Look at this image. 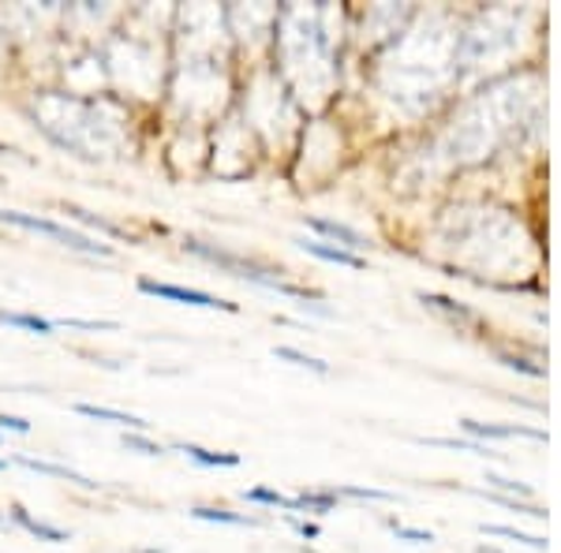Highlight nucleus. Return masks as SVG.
Instances as JSON below:
<instances>
[{"instance_id": "4468645a", "label": "nucleus", "mask_w": 561, "mask_h": 553, "mask_svg": "<svg viewBox=\"0 0 561 553\" xmlns=\"http://www.w3.org/2000/svg\"><path fill=\"white\" fill-rule=\"evenodd\" d=\"M274 359H285V362H293V367H300V370H314V375H330V362L307 356V352L293 348V344H280V348H274Z\"/></svg>"}, {"instance_id": "a878e982", "label": "nucleus", "mask_w": 561, "mask_h": 553, "mask_svg": "<svg viewBox=\"0 0 561 553\" xmlns=\"http://www.w3.org/2000/svg\"><path fill=\"white\" fill-rule=\"evenodd\" d=\"M31 434V419H23V415H8L0 412V434Z\"/></svg>"}, {"instance_id": "c756f323", "label": "nucleus", "mask_w": 561, "mask_h": 553, "mask_svg": "<svg viewBox=\"0 0 561 553\" xmlns=\"http://www.w3.org/2000/svg\"><path fill=\"white\" fill-rule=\"evenodd\" d=\"M0 471H8V460H0Z\"/></svg>"}, {"instance_id": "dca6fc26", "label": "nucleus", "mask_w": 561, "mask_h": 553, "mask_svg": "<svg viewBox=\"0 0 561 553\" xmlns=\"http://www.w3.org/2000/svg\"><path fill=\"white\" fill-rule=\"evenodd\" d=\"M243 502H251V505H270V509L293 512V497H285L280 489H270V486H251V489H243Z\"/></svg>"}, {"instance_id": "20e7f679", "label": "nucleus", "mask_w": 561, "mask_h": 553, "mask_svg": "<svg viewBox=\"0 0 561 553\" xmlns=\"http://www.w3.org/2000/svg\"><path fill=\"white\" fill-rule=\"evenodd\" d=\"M71 412L83 415V419H94V423H108V426H121L124 434H150V423L142 415H131V412H121V407H105V404H87V401H76Z\"/></svg>"}, {"instance_id": "f03ea898", "label": "nucleus", "mask_w": 561, "mask_h": 553, "mask_svg": "<svg viewBox=\"0 0 561 553\" xmlns=\"http://www.w3.org/2000/svg\"><path fill=\"white\" fill-rule=\"evenodd\" d=\"M0 224H12V229H23V232H38L45 240L60 243L68 251H79V255H90V258H113V247L94 235L79 232V229H68V224L53 221V217H38V214H23V210H4L0 206Z\"/></svg>"}, {"instance_id": "f8f14e48", "label": "nucleus", "mask_w": 561, "mask_h": 553, "mask_svg": "<svg viewBox=\"0 0 561 553\" xmlns=\"http://www.w3.org/2000/svg\"><path fill=\"white\" fill-rule=\"evenodd\" d=\"M341 497L333 494L330 486H319V489H300V494L293 497V516L296 512H314V516H325L337 509Z\"/></svg>"}, {"instance_id": "5701e85b", "label": "nucleus", "mask_w": 561, "mask_h": 553, "mask_svg": "<svg viewBox=\"0 0 561 553\" xmlns=\"http://www.w3.org/2000/svg\"><path fill=\"white\" fill-rule=\"evenodd\" d=\"M389 531H393L397 539L412 542V546H431V542H434V531H423V528H404V523H397V520H389Z\"/></svg>"}, {"instance_id": "1a4fd4ad", "label": "nucleus", "mask_w": 561, "mask_h": 553, "mask_svg": "<svg viewBox=\"0 0 561 553\" xmlns=\"http://www.w3.org/2000/svg\"><path fill=\"white\" fill-rule=\"evenodd\" d=\"M176 452H184L192 464L206 468V471H217V468H240L243 457L240 452H217V449H206V446H195V441H176Z\"/></svg>"}, {"instance_id": "9d476101", "label": "nucleus", "mask_w": 561, "mask_h": 553, "mask_svg": "<svg viewBox=\"0 0 561 553\" xmlns=\"http://www.w3.org/2000/svg\"><path fill=\"white\" fill-rule=\"evenodd\" d=\"M468 434L476 438H536L547 441V430H536V426H494V423H479V419H460Z\"/></svg>"}, {"instance_id": "393cba45", "label": "nucleus", "mask_w": 561, "mask_h": 553, "mask_svg": "<svg viewBox=\"0 0 561 553\" xmlns=\"http://www.w3.org/2000/svg\"><path fill=\"white\" fill-rule=\"evenodd\" d=\"M486 483H491L494 489H505V494H517V497H531V486L524 483H513V479H502V475H486Z\"/></svg>"}, {"instance_id": "f257e3e1", "label": "nucleus", "mask_w": 561, "mask_h": 553, "mask_svg": "<svg viewBox=\"0 0 561 553\" xmlns=\"http://www.w3.org/2000/svg\"><path fill=\"white\" fill-rule=\"evenodd\" d=\"M184 251L203 262H214L217 269H225V274L240 277V280H251V285L259 288H270V292H280L288 299H322L319 292H311V288H300V285H288L285 277H280V269H270L262 266L255 258H243V255H232V251H221L214 247V243H203V240H184Z\"/></svg>"}, {"instance_id": "7c9ffc66", "label": "nucleus", "mask_w": 561, "mask_h": 553, "mask_svg": "<svg viewBox=\"0 0 561 553\" xmlns=\"http://www.w3.org/2000/svg\"><path fill=\"white\" fill-rule=\"evenodd\" d=\"M0 153H12V150H8V147H4V142H0Z\"/></svg>"}, {"instance_id": "412c9836", "label": "nucleus", "mask_w": 561, "mask_h": 553, "mask_svg": "<svg viewBox=\"0 0 561 553\" xmlns=\"http://www.w3.org/2000/svg\"><path fill=\"white\" fill-rule=\"evenodd\" d=\"M479 531H483V534H502V539H517V542H524V546H531V550H547V539L524 534L517 528H502V523H479Z\"/></svg>"}, {"instance_id": "2eb2a0df", "label": "nucleus", "mask_w": 561, "mask_h": 553, "mask_svg": "<svg viewBox=\"0 0 561 553\" xmlns=\"http://www.w3.org/2000/svg\"><path fill=\"white\" fill-rule=\"evenodd\" d=\"M420 303L423 307H431V311H442V314H449V319H476V311L472 307H465V303H457V299H449V296H434V292H420Z\"/></svg>"}, {"instance_id": "4be33fe9", "label": "nucleus", "mask_w": 561, "mask_h": 553, "mask_svg": "<svg viewBox=\"0 0 561 553\" xmlns=\"http://www.w3.org/2000/svg\"><path fill=\"white\" fill-rule=\"evenodd\" d=\"M423 446H442V449H460L472 452V457H497L491 446H479V441H457V438H420Z\"/></svg>"}, {"instance_id": "c85d7f7f", "label": "nucleus", "mask_w": 561, "mask_h": 553, "mask_svg": "<svg viewBox=\"0 0 561 553\" xmlns=\"http://www.w3.org/2000/svg\"><path fill=\"white\" fill-rule=\"evenodd\" d=\"M476 553H497V550H491V546H479Z\"/></svg>"}, {"instance_id": "0eeeda50", "label": "nucleus", "mask_w": 561, "mask_h": 553, "mask_svg": "<svg viewBox=\"0 0 561 553\" xmlns=\"http://www.w3.org/2000/svg\"><path fill=\"white\" fill-rule=\"evenodd\" d=\"M304 224L311 232H319V235H325V240H333L337 247H345V251H364V235H359L356 229H348V224H341V221H330V217H314V214H304Z\"/></svg>"}, {"instance_id": "f3484780", "label": "nucleus", "mask_w": 561, "mask_h": 553, "mask_svg": "<svg viewBox=\"0 0 561 553\" xmlns=\"http://www.w3.org/2000/svg\"><path fill=\"white\" fill-rule=\"evenodd\" d=\"M121 446L128 452H139V457H165V452H169L161 441H153L150 434H131V430L121 438Z\"/></svg>"}, {"instance_id": "9b49d317", "label": "nucleus", "mask_w": 561, "mask_h": 553, "mask_svg": "<svg viewBox=\"0 0 561 553\" xmlns=\"http://www.w3.org/2000/svg\"><path fill=\"white\" fill-rule=\"evenodd\" d=\"M0 325L8 330H23V333H34V337H53L57 325L45 314H34V311H0Z\"/></svg>"}, {"instance_id": "423d86ee", "label": "nucleus", "mask_w": 561, "mask_h": 553, "mask_svg": "<svg viewBox=\"0 0 561 553\" xmlns=\"http://www.w3.org/2000/svg\"><path fill=\"white\" fill-rule=\"evenodd\" d=\"M8 520H12L15 528H23L26 534H34L38 542H49V546H65V542H71V531L57 528V523L38 520V516H31L23 505H12V509H8Z\"/></svg>"}, {"instance_id": "a211bd4d", "label": "nucleus", "mask_w": 561, "mask_h": 553, "mask_svg": "<svg viewBox=\"0 0 561 553\" xmlns=\"http://www.w3.org/2000/svg\"><path fill=\"white\" fill-rule=\"evenodd\" d=\"M53 325H57V330H83V333H113V330H121V325L108 322V319H53Z\"/></svg>"}, {"instance_id": "473e14b6", "label": "nucleus", "mask_w": 561, "mask_h": 553, "mask_svg": "<svg viewBox=\"0 0 561 553\" xmlns=\"http://www.w3.org/2000/svg\"><path fill=\"white\" fill-rule=\"evenodd\" d=\"M0 441H4V434H0Z\"/></svg>"}, {"instance_id": "39448f33", "label": "nucleus", "mask_w": 561, "mask_h": 553, "mask_svg": "<svg viewBox=\"0 0 561 553\" xmlns=\"http://www.w3.org/2000/svg\"><path fill=\"white\" fill-rule=\"evenodd\" d=\"M8 464H20L26 471H34V475H49V479H65V483L71 486H79V489H90V494H98L102 489V483H94V479H87L83 471H76V468H68V464H53V460H38V457H12Z\"/></svg>"}, {"instance_id": "ddd939ff", "label": "nucleus", "mask_w": 561, "mask_h": 553, "mask_svg": "<svg viewBox=\"0 0 561 553\" xmlns=\"http://www.w3.org/2000/svg\"><path fill=\"white\" fill-rule=\"evenodd\" d=\"M192 516H195V520H203V523H225V528H259V520H255V516H243V512L217 509V505H195Z\"/></svg>"}, {"instance_id": "bb28decb", "label": "nucleus", "mask_w": 561, "mask_h": 553, "mask_svg": "<svg viewBox=\"0 0 561 553\" xmlns=\"http://www.w3.org/2000/svg\"><path fill=\"white\" fill-rule=\"evenodd\" d=\"M285 520H288V528L300 534V539H319V523H307V520H300V516H293V512H288Z\"/></svg>"}, {"instance_id": "2f4dec72", "label": "nucleus", "mask_w": 561, "mask_h": 553, "mask_svg": "<svg viewBox=\"0 0 561 553\" xmlns=\"http://www.w3.org/2000/svg\"><path fill=\"white\" fill-rule=\"evenodd\" d=\"M142 553H165V550H142Z\"/></svg>"}, {"instance_id": "6e6552de", "label": "nucleus", "mask_w": 561, "mask_h": 553, "mask_svg": "<svg viewBox=\"0 0 561 553\" xmlns=\"http://www.w3.org/2000/svg\"><path fill=\"white\" fill-rule=\"evenodd\" d=\"M293 243L304 251V255H311V258L333 262V266H348V269H367V258L364 255H352V251L333 247V243H325V240H307V235H300V240H293Z\"/></svg>"}, {"instance_id": "7ed1b4c3", "label": "nucleus", "mask_w": 561, "mask_h": 553, "mask_svg": "<svg viewBox=\"0 0 561 553\" xmlns=\"http://www.w3.org/2000/svg\"><path fill=\"white\" fill-rule=\"evenodd\" d=\"M139 292L165 299V303H184V307H203V311H225L237 314L240 303H229V299L203 292V288H187V285H173V280H153V277H139Z\"/></svg>"}, {"instance_id": "aec40b11", "label": "nucleus", "mask_w": 561, "mask_h": 553, "mask_svg": "<svg viewBox=\"0 0 561 553\" xmlns=\"http://www.w3.org/2000/svg\"><path fill=\"white\" fill-rule=\"evenodd\" d=\"M337 497H359V502H397V494L389 489H378V486H330Z\"/></svg>"}, {"instance_id": "6ab92c4d", "label": "nucleus", "mask_w": 561, "mask_h": 553, "mask_svg": "<svg viewBox=\"0 0 561 553\" xmlns=\"http://www.w3.org/2000/svg\"><path fill=\"white\" fill-rule=\"evenodd\" d=\"M65 214H68V217H76L79 224H90V229L105 232V235H128V232L121 229V224H113V221H102V217H94V214L79 210V206H71V203H65Z\"/></svg>"}, {"instance_id": "b1692460", "label": "nucleus", "mask_w": 561, "mask_h": 553, "mask_svg": "<svg viewBox=\"0 0 561 553\" xmlns=\"http://www.w3.org/2000/svg\"><path fill=\"white\" fill-rule=\"evenodd\" d=\"M491 502H497V505H505V509H517V512H524V516H536V520H542V512L539 505H524V502H517V497H505V494H491Z\"/></svg>"}, {"instance_id": "cd10ccee", "label": "nucleus", "mask_w": 561, "mask_h": 553, "mask_svg": "<svg viewBox=\"0 0 561 553\" xmlns=\"http://www.w3.org/2000/svg\"><path fill=\"white\" fill-rule=\"evenodd\" d=\"M497 359H502L510 370H524V375H531V378H542V375H547V370H542V367H531L528 359H517V356H497Z\"/></svg>"}]
</instances>
